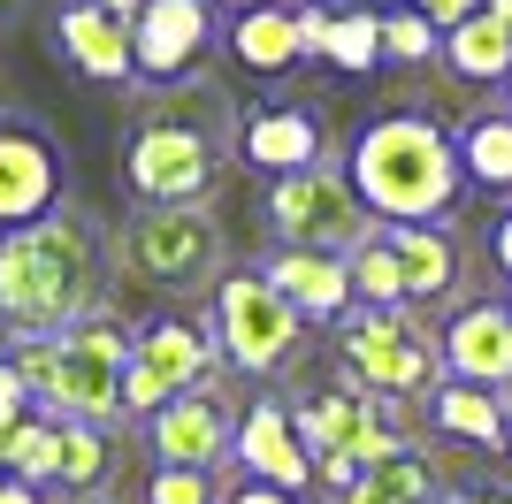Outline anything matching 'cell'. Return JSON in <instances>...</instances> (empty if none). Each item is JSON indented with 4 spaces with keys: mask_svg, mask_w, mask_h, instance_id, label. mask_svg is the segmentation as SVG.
Instances as JSON below:
<instances>
[{
    "mask_svg": "<svg viewBox=\"0 0 512 504\" xmlns=\"http://www.w3.org/2000/svg\"><path fill=\"white\" fill-rule=\"evenodd\" d=\"M214 39V0H146L130 23V54L146 84H192Z\"/></svg>",
    "mask_w": 512,
    "mask_h": 504,
    "instance_id": "8fae6325",
    "label": "cell"
},
{
    "mask_svg": "<svg viewBox=\"0 0 512 504\" xmlns=\"http://www.w3.org/2000/svg\"><path fill=\"white\" fill-rule=\"evenodd\" d=\"M62 207V146L31 123H0V230Z\"/></svg>",
    "mask_w": 512,
    "mask_h": 504,
    "instance_id": "7c38bea8",
    "label": "cell"
},
{
    "mask_svg": "<svg viewBox=\"0 0 512 504\" xmlns=\"http://www.w3.org/2000/svg\"><path fill=\"white\" fill-rule=\"evenodd\" d=\"M390 252H398V275H406V298H444L459 283V245H451L444 222H398L383 230Z\"/></svg>",
    "mask_w": 512,
    "mask_h": 504,
    "instance_id": "ffe728a7",
    "label": "cell"
},
{
    "mask_svg": "<svg viewBox=\"0 0 512 504\" xmlns=\"http://www.w3.org/2000/svg\"><path fill=\"white\" fill-rule=\"evenodd\" d=\"M360 482L375 489L383 504H436V497H444L436 459H428V451H413V443H390L375 466H360Z\"/></svg>",
    "mask_w": 512,
    "mask_h": 504,
    "instance_id": "603a6c76",
    "label": "cell"
},
{
    "mask_svg": "<svg viewBox=\"0 0 512 504\" xmlns=\"http://www.w3.org/2000/svg\"><path fill=\"white\" fill-rule=\"evenodd\" d=\"M321 54H329L344 77H367V69L383 62V8H344V16H329Z\"/></svg>",
    "mask_w": 512,
    "mask_h": 504,
    "instance_id": "484cf974",
    "label": "cell"
},
{
    "mask_svg": "<svg viewBox=\"0 0 512 504\" xmlns=\"http://www.w3.org/2000/svg\"><path fill=\"white\" fill-rule=\"evenodd\" d=\"M230 459L245 466L253 482H276V489H291V497H306V489H314V451L299 443V428H291L283 398H260L253 413L237 420Z\"/></svg>",
    "mask_w": 512,
    "mask_h": 504,
    "instance_id": "9a60e30c",
    "label": "cell"
},
{
    "mask_svg": "<svg viewBox=\"0 0 512 504\" xmlns=\"http://www.w3.org/2000/svg\"><path fill=\"white\" fill-rule=\"evenodd\" d=\"M436 504H512V489H444Z\"/></svg>",
    "mask_w": 512,
    "mask_h": 504,
    "instance_id": "e575fe53",
    "label": "cell"
},
{
    "mask_svg": "<svg viewBox=\"0 0 512 504\" xmlns=\"http://www.w3.org/2000/svg\"><path fill=\"white\" fill-rule=\"evenodd\" d=\"M436 359L451 367V382H474V390H497V398H505L512 390V314L490 306V298L459 306V314L444 321V336H436Z\"/></svg>",
    "mask_w": 512,
    "mask_h": 504,
    "instance_id": "5bb4252c",
    "label": "cell"
},
{
    "mask_svg": "<svg viewBox=\"0 0 512 504\" xmlns=\"http://www.w3.org/2000/svg\"><path fill=\"white\" fill-rule=\"evenodd\" d=\"M413 8H421V16L436 23V31H459L467 16H482V0H413Z\"/></svg>",
    "mask_w": 512,
    "mask_h": 504,
    "instance_id": "1f68e13d",
    "label": "cell"
},
{
    "mask_svg": "<svg viewBox=\"0 0 512 504\" xmlns=\"http://www.w3.org/2000/svg\"><path fill=\"white\" fill-rule=\"evenodd\" d=\"M214 367H222V359H214V336L199 329V321H184V314L146 321V329H138V344H130L123 413H130V420H153L169 398H184V390H207Z\"/></svg>",
    "mask_w": 512,
    "mask_h": 504,
    "instance_id": "9c48e42d",
    "label": "cell"
},
{
    "mask_svg": "<svg viewBox=\"0 0 512 504\" xmlns=\"http://www.w3.org/2000/svg\"><path fill=\"white\" fill-rule=\"evenodd\" d=\"M299 329H306L299 306H291L260 268L214 283V352L230 359V367H245V375H276V367H291Z\"/></svg>",
    "mask_w": 512,
    "mask_h": 504,
    "instance_id": "ba28073f",
    "label": "cell"
},
{
    "mask_svg": "<svg viewBox=\"0 0 512 504\" xmlns=\"http://www.w3.org/2000/svg\"><path fill=\"white\" fill-rule=\"evenodd\" d=\"M505 451H512V428H505Z\"/></svg>",
    "mask_w": 512,
    "mask_h": 504,
    "instance_id": "7bdbcfd3",
    "label": "cell"
},
{
    "mask_svg": "<svg viewBox=\"0 0 512 504\" xmlns=\"http://www.w3.org/2000/svg\"><path fill=\"white\" fill-rule=\"evenodd\" d=\"M107 245L77 207H54L23 230H0V329L8 336H62L100 306Z\"/></svg>",
    "mask_w": 512,
    "mask_h": 504,
    "instance_id": "6da1fadb",
    "label": "cell"
},
{
    "mask_svg": "<svg viewBox=\"0 0 512 504\" xmlns=\"http://www.w3.org/2000/svg\"><path fill=\"white\" fill-rule=\"evenodd\" d=\"M222 504H299V497H291V489H276V482H237Z\"/></svg>",
    "mask_w": 512,
    "mask_h": 504,
    "instance_id": "d6a6232c",
    "label": "cell"
},
{
    "mask_svg": "<svg viewBox=\"0 0 512 504\" xmlns=\"http://www.w3.org/2000/svg\"><path fill=\"white\" fill-rule=\"evenodd\" d=\"M352 191L367 199L375 222H444L459 207V146L444 123H428L413 107H390L360 130L352 146Z\"/></svg>",
    "mask_w": 512,
    "mask_h": 504,
    "instance_id": "7a4b0ae2",
    "label": "cell"
},
{
    "mask_svg": "<svg viewBox=\"0 0 512 504\" xmlns=\"http://www.w3.org/2000/svg\"><path fill=\"white\" fill-rule=\"evenodd\" d=\"M482 8H490V16L505 23V31H512V0H482Z\"/></svg>",
    "mask_w": 512,
    "mask_h": 504,
    "instance_id": "74e56055",
    "label": "cell"
},
{
    "mask_svg": "<svg viewBox=\"0 0 512 504\" xmlns=\"http://www.w3.org/2000/svg\"><path fill=\"white\" fill-rule=\"evenodd\" d=\"M291 428H299V443L314 451V459H352V466H375L398 443V428H390V405H375L367 390H321V398L291 405Z\"/></svg>",
    "mask_w": 512,
    "mask_h": 504,
    "instance_id": "30bf717a",
    "label": "cell"
},
{
    "mask_svg": "<svg viewBox=\"0 0 512 504\" xmlns=\"http://www.w3.org/2000/svg\"><path fill=\"white\" fill-rule=\"evenodd\" d=\"M146 504H214V482L192 474V466H161L153 489H146Z\"/></svg>",
    "mask_w": 512,
    "mask_h": 504,
    "instance_id": "f546056e",
    "label": "cell"
},
{
    "mask_svg": "<svg viewBox=\"0 0 512 504\" xmlns=\"http://www.w3.org/2000/svg\"><path fill=\"white\" fill-rule=\"evenodd\" d=\"M451 146H459V176H474L490 191H512V107L505 115H474L467 138H451Z\"/></svg>",
    "mask_w": 512,
    "mask_h": 504,
    "instance_id": "cb8c5ba5",
    "label": "cell"
},
{
    "mask_svg": "<svg viewBox=\"0 0 512 504\" xmlns=\"http://www.w3.org/2000/svg\"><path fill=\"white\" fill-rule=\"evenodd\" d=\"M130 344H138V329H123V321L100 314V306H92L85 321H69V329L54 336V390H46V413L107 428V420L123 413Z\"/></svg>",
    "mask_w": 512,
    "mask_h": 504,
    "instance_id": "8992f818",
    "label": "cell"
},
{
    "mask_svg": "<svg viewBox=\"0 0 512 504\" xmlns=\"http://www.w3.org/2000/svg\"><path fill=\"white\" fill-rule=\"evenodd\" d=\"M31 413V390H23L16 359H8V344H0V420H23Z\"/></svg>",
    "mask_w": 512,
    "mask_h": 504,
    "instance_id": "4dcf8cb0",
    "label": "cell"
},
{
    "mask_svg": "<svg viewBox=\"0 0 512 504\" xmlns=\"http://www.w3.org/2000/svg\"><path fill=\"white\" fill-rule=\"evenodd\" d=\"M107 482V428H92V420H62V482L69 497H92V489Z\"/></svg>",
    "mask_w": 512,
    "mask_h": 504,
    "instance_id": "83f0119b",
    "label": "cell"
},
{
    "mask_svg": "<svg viewBox=\"0 0 512 504\" xmlns=\"http://www.w3.org/2000/svg\"><path fill=\"white\" fill-rule=\"evenodd\" d=\"M0 504H39V489L16 482V474H0Z\"/></svg>",
    "mask_w": 512,
    "mask_h": 504,
    "instance_id": "d590c367",
    "label": "cell"
},
{
    "mask_svg": "<svg viewBox=\"0 0 512 504\" xmlns=\"http://www.w3.org/2000/svg\"><path fill=\"white\" fill-rule=\"evenodd\" d=\"M268 222H276L283 245H306V252H352V245H367V237L383 230L337 161L276 176V184H268Z\"/></svg>",
    "mask_w": 512,
    "mask_h": 504,
    "instance_id": "52a82bcc",
    "label": "cell"
},
{
    "mask_svg": "<svg viewBox=\"0 0 512 504\" xmlns=\"http://www.w3.org/2000/svg\"><path fill=\"white\" fill-rule=\"evenodd\" d=\"M107 16H123V23H138V8H146V0H100Z\"/></svg>",
    "mask_w": 512,
    "mask_h": 504,
    "instance_id": "8d00e7d4",
    "label": "cell"
},
{
    "mask_svg": "<svg viewBox=\"0 0 512 504\" xmlns=\"http://www.w3.org/2000/svg\"><path fill=\"white\" fill-rule=\"evenodd\" d=\"M54 39H62V54L85 77L100 84H130L138 77V54H130V23L123 16H107L100 0H69L62 16H54Z\"/></svg>",
    "mask_w": 512,
    "mask_h": 504,
    "instance_id": "ac0fdd59",
    "label": "cell"
},
{
    "mask_svg": "<svg viewBox=\"0 0 512 504\" xmlns=\"http://www.w3.org/2000/svg\"><path fill=\"white\" fill-rule=\"evenodd\" d=\"M505 314H512V291H505Z\"/></svg>",
    "mask_w": 512,
    "mask_h": 504,
    "instance_id": "b9f144b4",
    "label": "cell"
},
{
    "mask_svg": "<svg viewBox=\"0 0 512 504\" xmlns=\"http://www.w3.org/2000/svg\"><path fill=\"white\" fill-rule=\"evenodd\" d=\"M0 474H16V482L31 489H54L62 482V420H16V436H8V459H0Z\"/></svg>",
    "mask_w": 512,
    "mask_h": 504,
    "instance_id": "d4e9b609",
    "label": "cell"
},
{
    "mask_svg": "<svg viewBox=\"0 0 512 504\" xmlns=\"http://www.w3.org/2000/svg\"><path fill=\"white\" fill-rule=\"evenodd\" d=\"M237 153L268 176H299V168L329 161V130H321L314 107H253L237 123Z\"/></svg>",
    "mask_w": 512,
    "mask_h": 504,
    "instance_id": "2e32d148",
    "label": "cell"
},
{
    "mask_svg": "<svg viewBox=\"0 0 512 504\" xmlns=\"http://www.w3.org/2000/svg\"><path fill=\"white\" fill-rule=\"evenodd\" d=\"M0 8H8V0H0Z\"/></svg>",
    "mask_w": 512,
    "mask_h": 504,
    "instance_id": "f6af8a7d",
    "label": "cell"
},
{
    "mask_svg": "<svg viewBox=\"0 0 512 504\" xmlns=\"http://www.w3.org/2000/svg\"><path fill=\"white\" fill-rule=\"evenodd\" d=\"M444 62L459 84H505L512 77V31L482 8V16H467L459 31H444Z\"/></svg>",
    "mask_w": 512,
    "mask_h": 504,
    "instance_id": "7402d4cb",
    "label": "cell"
},
{
    "mask_svg": "<svg viewBox=\"0 0 512 504\" xmlns=\"http://www.w3.org/2000/svg\"><path fill=\"white\" fill-rule=\"evenodd\" d=\"M77 504H100V497H77Z\"/></svg>",
    "mask_w": 512,
    "mask_h": 504,
    "instance_id": "ee69618b",
    "label": "cell"
},
{
    "mask_svg": "<svg viewBox=\"0 0 512 504\" xmlns=\"http://www.w3.org/2000/svg\"><path fill=\"white\" fill-rule=\"evenodd\" d=\"M230 54H237L245 69H260V77L291 69V62L306 54V39H299V8L268 0V8H253V16H237V31H230Z\"/></svg>",
    "mask_w": 512,
    "mask_h": 504,
    "instance_id": "44dd1931",
    "label": "cell"
},
{
    "mask_svg": "<svg viewBox=\"0 0 512 504\" xmlns=\"http://www.w3.org/2000/svg\"><path fill=\"white\" fill-rule=\"evenodd\" d=\"M436 23L421 16V8H390L383 16V62H406V69H421V62H436Z\"/></svg>",
    "mask_w": 512,
    "mask_h": 504,
    "instance_id": "f1b7e54d",
    "label": "cell"
},
{
    "mask_svg": "<svg viewBox=\"0 0 512 504\" xmlns=\"http://www.w3.org/2000/svg\"><path fill=\"white\" fill-rule=\"evenodd\" d=\"M260 275L299 306V321H344V314H352V268H344V252L283 245V252L260 260Z\"/></svg>",
    "mask_w": 512,
    "mask_h": 504,
    "instance_id": "e0dca14e",
    "label": "cell"
},
{
    "mask_svg": "<svg viewBox=\"0 0 512 504\" xmlns=\"http://www.w3.org/2000/svg\"><path fill=\"white\" fill-rule=\"evenodd\" d=\"M222 8H237V16H253V8H268V0H222Z\"/></svg>",
    "mask_w": 512,
    "mask_h": 504,
    "instance_id": "f35d334b",
    "label": "cell"
},
{
    "mask_svg": "<svg viewBox=\"0 0 512 504\" xmlns=\"http://www.w3.org/2000/svg\"><path fill=\"white\" fill-rule=\"evenodd\" d=\"M375 8H413V0H375Z\"/></svg>",
    "mask_w": 512,
    "mask_h": 504,
    "instance_id": "ab89813d",
    "label": "cell"
},
{
    "mask_svg": "<svg viewBox=\"0 0 512 504\" xmlns=\"http://www.w3.org/2000/svg\"><path fill=\"white\" fill-rule=\"evenodd\" d=\"M505 107H512V77H505Z\"/></svg>",
    "mask_w": 512,
    "mask_h": 504,
    "instance_id": "60d3db41",
    "label": "cell"
},
{
    "mask_svg": "<svg viewBox=\"0 0 512 504\" xmlns=\"http://www.w3.org/2000/svg\"><path fill=\"white\" fill-rule=\"evenodd\" d=\"M337 359H344V382L367 390L375 405H413L436 390V344L428 329L406 314V306H352L337 329Z\"/></svg>",
    "mask_w": 512,
    "mask_h": 504,
    "instance_id": "277c9868",
    "label": "cell"
},
{
    "mask_svg": "<svg viewBox=\"0 0 512 504\" xmlns=\"http://www.w3.org/2000/svg\"><path fill=\"white\" fill-rule=\"evenodd\" d=\"M115 268L146 291H199L222 268V222L207 207H138L115 230Z\"/></svg>",
    "mask_w": 512,
    "mask_h": 504,
    "instance_id": "5b68a950",
    "label": "cell"
},
{
    "mask_svg": "<svg viewBox=\"0 0 512 504\" xmlns=\"http://www.w3.org/2000/svg\"><path fill=\"white\" fill-rule=\"evenodd\" d=\"M344 268H352V306H406V275H398V252L383 230L344 252Z\"/></svg>",
    "mask_w": 512,
    "mask_h": 504,
    "instance_id": "4316f807",
    "label": "cell"
},
{
    "mask_svg": "<svg viewBox=\"0 0 512 504\" xmlns=\"http://www.w3.org/2000/svg\"><path fill=\"white\" fill-rule=\"evenodd\" d=\"M428 420H436L451 443H474V451H505L512 405L497 398V390H474V382H444V390H428Z\"/></svg>",
    "mask_w": 512,
    "mask_h": 504,
    "instance_id": "d6986e66",
    "label": "cell"
},
{
    "mask_svg": "<svg viewBox=\"0 0 512 504\" xmlns=\"http://www.w3.org/2000/svg\"><path fill=\"white\" fill-rule=\"evenodd\" d=\"M490 260H497V268L512 275V207L497 214V230H490Z\"/></svg>",
    "mask_w": 512,
    "mask_h": 504,
    "instance_id": "836d02e7",
    "label": "cell"
},
{
    "mask_svg": "<svg viewBox=\"0 0 512 504\" xmlns=\"http://www.w3.org/2000/svg\"><path fill=\"white\" fill-rule=\"evenodd\" d=\"M230 100H214L207 115H169L153 107L123 146V176L138 191V207H207V191L222 184V123Z\"/></svg>",
    "mask_w": 512,
    "mask_h": 504,
    "instance_id": "3957f363",
    "label": "cell"
},
{
    "mask_svg": "<svg viewBox=\"0 0 512 504\" xmlns=\"http://www.w3.org/2000/svg\"><path fill=\"white\" fill-rule=\"evenodd\" d=\"M230 436H237V420H230V405L214 398V390H184V398H169L146 420L153 459L161 466H192V474H207V466L230 459Z\"/></svg>",
    "mask_w": 512,
    "mask_h": 504,
    "instance_id": "4fadbf2b",
    "label": "cell"
}]
</instances>
